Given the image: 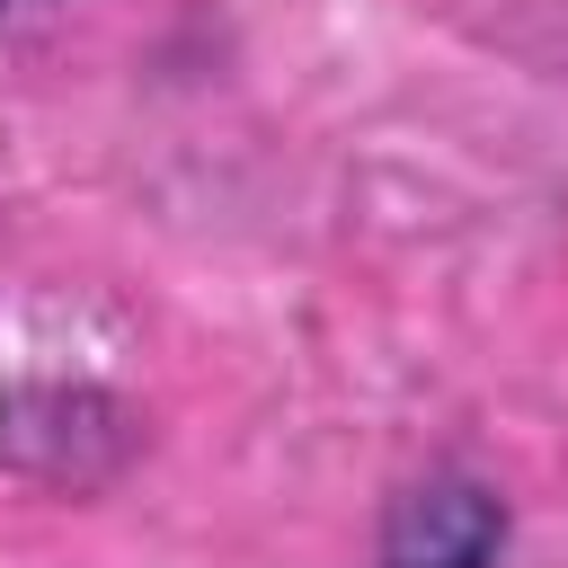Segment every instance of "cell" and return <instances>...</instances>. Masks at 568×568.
<instances>
[{
    "instance_id": "cell-1",
    "label": "cell",
    "mask_w": 568,
    "mask_h": 568,
    "mask_svg": "<svg viewBox=\"0 0 568 568\" xmlns=\"http://www.w3.org/2000/svg\"><path fill=\"white\" fill-rule=\"evenodd\" d=\"M506 541V506L479 479H426L382 524V568H488Z\"/></svg>"
}]
</instances>
